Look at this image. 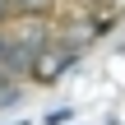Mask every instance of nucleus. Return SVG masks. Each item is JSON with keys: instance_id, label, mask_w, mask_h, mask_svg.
<instances>
[{"instance_id": "3", "label": "nucleus", "mask_w": 125, "mask_h": 125, "mask_svg": "<svg viewBox=\"0 0 125 125\" xmlns=\"http://www.w3.org/2000/svg\"><path fill=\"white\" fill-rule=\"evenodd\" d=\"M19 97H23V88H19L14 79H5V83H0V111H9V107H19Z\"/></svg>"}, {"instance_id": "5", "label": "nucleus", "mask_w": 125, "mask_h": 125, "mask_svg": "<svg viewBox=\"0 0 125 125\" xmlns=\"http://www.w3.org/2000/svg\"><path fill=\"white\" fill-rule=\"evenodd\" d=\"M0 56H5V32H0Z\"/></svg>"}, {"instance_id": "1", "label": "nucleus", "mask_w": 125, "mask_h": 125, "mask_svg": "<svg viewBox=\"0 0 125 125\" xmlns=\"http://www.w3.org/2000/svg\"><path fill=\"white\" fill-rule=\"evenodd\" d=\"M74 60H79V51H74V46H65V42H46V46L32 56L28 74H32L37 83H56V79H60V74H65Z\"/></svg>"}, {"instance_id": "4", "label": "nucleus", "mask_w": 125, "mask_h": 125, "mask_svg": "<svg viewBox=\"0 0 125 125\" xmlns=\"http://www.w3.org/2000/svg\"><path fill=\"white\" fill-rule=\"evenodd\" d=\"M0 19H9V5H5V0H0Z\"/></svg>"}, {"instance_id": "2", "label": "nucleus", "mask_w": 125, "mask_h": 125, "mask_svg": "<svg viewBox=\"0 0 125 125\" xmlns=\"http://www.w3.org/2000/svg\"><path fill=\"white\" fill-rule=\"evenodd\" d=\"M5 5H9L14 19H46L56 9V0H5Z\"/></svg>"}]
</instances>
